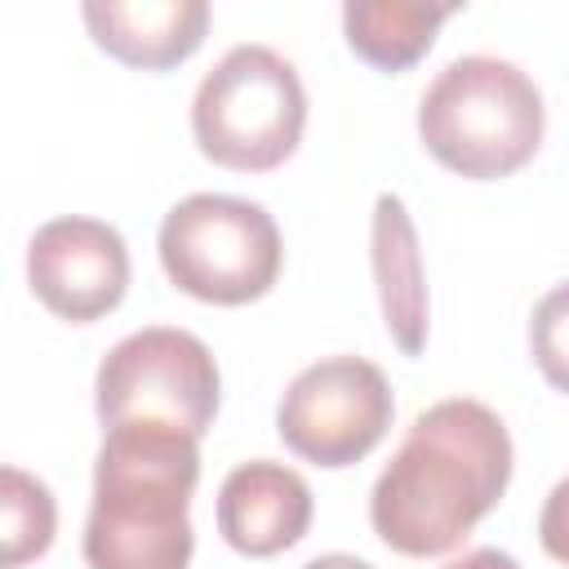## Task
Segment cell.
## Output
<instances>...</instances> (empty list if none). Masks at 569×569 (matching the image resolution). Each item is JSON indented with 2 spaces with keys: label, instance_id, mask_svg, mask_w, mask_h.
Listing matches in <instances>:
<instances>
[{
  "label": "cell",
  "instance_id": "obj_1",
  "mask_svg": "<svg viewBox=\"0 0 569 569\" xmlns=\"http://www.w3.org/2000/svg\"><path fill=\"white\" fill-rule=\"evenodd\" d=\"M511 462V436L489 405L458 396L422 409L369 493L373 533L400 556L453 551L507 493Z\"/></svg>",
  "mask_w": 569,
  "mask_h": 569
},
{
  "label": "cell",
  "instance_id": "obj_2",
  "mask_svg": "<svg viewBox=\"0 0 569 569\" xmlns=\"http://www.w3.org/2000/svg\"><path fill=\"white\" fill-rule=\"evenodd\" d=\"M200 440L164 422L102 427L93 507L84 520L89 569H187L196 551L191 493Z\"/></svg>",
  "mask_w": 569,
  "mask_h": 569
},
{
  "label": "cell",
  "instance_id": "obj_3",
  "mask_svg": "<svg viewBox=\"0 0 569 569\" xmlns=\"http://www.w3.org/2000/svg\"><path fill=\"white\" fill-rule=\"evenodd\" d=\"M542 93L502 58L467 53L453 58L418 102L422 147L453 173L489 182L533 160L542 147Z\"/></svg>",
  "mask_w": 569,
  "mask_h": 569
},
{
  "label": "cell",
  "instance_id": "obj_4",
  "mask_svg": "<svg viewBox=\"0 0 569 569\" xmlns=\"http://www.w3.org/2000/svg\"><path fill=\"white\" fill-rule=\"evenodd\" d=\"M307 129V89L289 58L267 44L227 49L191 102L196 147L236 173L284 164Z\"/></svg>",
  "mask_w": 569,
  "mask_h": 569
},
{
  "label": "cell",
  "instance_id": "obj_5",
  "mask_svg": "<svg viewBox=\"0 0 569 569\" xmlns=\"http://www.w3.org/2000/svg\"><path fill=\"white\" fill-rule=\"evenodd\" d=\"M164 276L213 307H244L271 293L284 249L271 213L240 196L196 191L178 200L160 222Z\"/></svg>",
  "mask_w": 569,
  "mask_h": 569
},
{
  "label": "cell",
  "instance_id": "obj_6",
  "mask_svg": "<svg viewBox=\"0 0 569 569\" xmlns=\"http://www.w3.org/2000/svg\"><path fill=\"white\" fill-rule=\"evenodd\" d=\"M93 405L102 427L164 422L200 440L222 405V373L213 351L196 333L151 325L120 338L102 356Z\"/></svg>",
  "mask_w": 569,
  "mask_h": 569
},
{
  "label": "cell",
  "instance_id": "obj_7",
  "mask_svg": "<svg viewBox=\"0 0 569 569\" xmlns=\"http://www.w3.org/2000/svg\"><path fill=\"white\" fill-rule=\"evenodd\" d=\"M391 413L396 400L378 365L360 356H329L284 387L276 431L316 467H351L387 436Z\"/></svg>",
  "mask_w": 569,
  "mask_h": 569
},
{
  "label": "cell",
  "instance_id": "obj_8",
  "mask_svg": "<svg viewBox=\"0 0 569 569\" xmlns=\"http://www.w3.org/2000/svg\"><path fill=\"white\" fill-rule=\"evenodd\" d=\"M31 293L71 325H93L129 289V249L111 222L53 218L27 244Z\"/></svg>",
  "mask_w": 569,
  "mask_h": 569
},
{
  "label": "cell",
  "instance_id": "obj_9",
  "mask_svg": "<svg viewBox=\"0 0 569 569\" xmlns=\"http://www.w3.org/2000/svg\"><path fill=\"white\" fill-rule=\"evenodd\" d=\"M311 511L316 502L307 480L271 458L240 462L218 489V533L227 538V547L253 560L302 542V533L311 529Z\"/></svg>",
  "mask_w": 569,
  "mask_h": 569
},
{
  "label": "cell",
  "instance_id": "obj_10",
  "mask_svg": "<svg viewBox=\"0 0 569 569\" xmlns=\"http://www.w3.org/2000/svg\"><path fill=\"white\" fill-rule=\"evenodd\" d=\"M80 13L93 44L138 71L187 62L209 31L204 0H89Z\"/></svg>",
  "mask_w": 569,
  "mask_h": 569
},
{
  "label": "cell",
  "instance_id": "obj_11",
  "mask_svg": "<svg viewBox=\"0 0 569 569\" xmlns=\"http://www.w3.org/2000/svg\"><path fill=\"white\" fill-rule=\"evenodd\" d=\"M369 262L382 298V325L391 342L405 356H418L427 347V276H422V249L413 218L400 196L382 191L373 204V231H369Z\"/></svg>",
  "mask_w": 569,
  "mask_h": 569
},
{
  "label": "cell",
  "instance_id": "obj_12",
  "mask_svg": "<svg viewBox=\"0 0 569 569\" xmlns=\"http://www.w3.org/2000/svg\"><path fill=\"white\" fill-rule=\"evenodd\" d=\"M453 4L413 0H351L342 4V36L356 58L378 71H409L431 44Z\"/></svg>",
  "mask_w": 569,
  "mask_h": 569
},
{
  "label": "cell",
  "instance_id": "obj_13",
  "mask_svg": "<svg viewBox=\"0 0 569 569\" xmlns=\"http://www.w3.org/2000/svg\"><path fill=\"white\" fill-rule=\"evenodd\" d=\"M58 533V502L44 480L27 476L22 467L0 471V565L18 569L40 560Z\"/></svg>",
  "mask_w": 569,
  "mask_h": 569
},
{
  "label": "cell",
  "instance_id": "obj_14",
  "mask_svg": "<svg viewBox=\"0 0 569 569\" xmlns=\"http://www.w3.org/2000/svg\"><path fill=\"white\" fill-rule=\"evenodd\" d=\"M529 347H533V365L538 373L569 396V280L556 284L529 320Z\"/></svg>",
  "mask_w": 569,
  "mask_h": 569
},
{
  "label": "cell",
  "instance_id": "obj_15",
  "mask_svg": "<svg viewBox=\"0 0 569 569\" xmlns=\"http://www.w3.org/2000/svg\"><path fill=\"white\" fill-rule=\"evenodd\" d=\"M538 542L551 560L569 565V476L547 493V502L538 511Z\"/></svg>",
  "mask_w": 569,
  "mask_h": 569
},
{
  "label": "cell",
  "instance_id": "obj_16",
  "mask_svg": "<svg viewBox=\"0 0 569 569\" xmlns=\"http://www.w3.org/2000/svg\"><path fill=\"white\" fill-rule=\"evenodd\" d=\"M445 569H520V565H516L507 551H498V547H476V551L449 560Z\"/></svg>",
  "mask_w": 569,
  "mask_h": 569
},
{
  "label": "cell",
  "instance_id": "obj_17",
  "mask_svg": "<svg viewBox=\"0 0 569 569\" xmlns=\"http://www.w3.org/2000/svg\"><path fill=\"white\" fill-rule=\"evenodd\" d=\"M302 569H373V565H369V560H360V556H347V551H329V556L307 560Z\"/></svg>",
  "mask_w": 569,
  "mask_h": 569
}]
</instances>
